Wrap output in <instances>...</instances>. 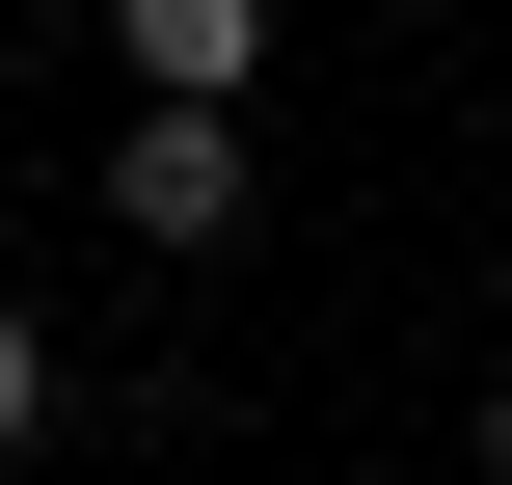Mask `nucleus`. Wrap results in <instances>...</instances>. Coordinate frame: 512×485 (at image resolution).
<instances>
[{"label": "nucleus", "mask_w": 512, "mask_h": 485, "mask_svg": "<svg viewBox=\"0 0 512 485\" xmlns=\"http://www.w3.org/2000/svg\"><path fill=\"white\" fill-rule=\"evenodd\" d=\"M243 189H270V162H243V108H135V135H108V243H162V270H216V243H243Z\"/></svg>", "instance_id": "obj_1"}, {"label": "nucleus", "mask_w": 512, "mask_h": 485, "mask_svg": "<svg viewBox=\"0 0 512 485\" xmlns=\"http://www.w3.org/2000/svg\"><path fill=\"white\" fill-rule=\"evenodd\" d=\"M108 54H135V108H243L270 0H108Z\"/></svg>", "instance_id": "obj_2"}, {"label": "nucleus", "mask_w": 512, "mask_h": 485, "mask_svg": "<svg viewBox=\"0 0 512 485\" xmlns=\"http://www.w3.org/2000/svg\"><path fill=\"white\" fill-rule=\"evenodd\" d=\"M27 432H54V324L0 297V485H27Z\"/></svg>", "instance_id": "obj_3"}, {"label": "nucleus", "mask_w": 512, "mask_h": 485, "mask_svg": "<svg viewBox=\"0 0 512 485\" xmlns=\"http://www.w3.org/2000/svg\"><path fill=\"white\" fill-rule=\"evenodd\" d=\"M486 485H512V378H486Z\"/></svg>", "instance_id": "obj_4"}, {"label": "nucleus", "mask_w": 512, "mask_h": 485, "mask_svg": "<svg viewBox=\"0 0 512 485\" xmlns=\"http://www.w3.org/2000/svg\"><path fill=\"white\" fill-rule=\"evenodd\" d=\"M351 485H405V459H351Z\"/></svg>", "instance_id": "obj_5"}]
</instances>
